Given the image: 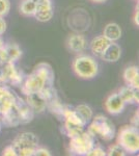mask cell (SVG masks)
I'll return each instance as SVG.
<instances>
[{"label":"cell","mask_w":139,"mask_h":156,"mask_svg":"<svg viewBox=\"0 0 139 156\" xmlns=\"http://www.w3.org/2000/svg\"><path fill=\"white\" fill-rule=\"evenodd\" d=\"M48 85H54V71L49 64L41 62L21 84V92L26 96L30 93L41 92Z\"/></svg>","instance_id":"6da1fadb"},{"label":"cell","mask_w":139,"mask_h":156,"mask_svg":"<svg viewBox=\"0 0 139 156\" xmlns=\"http://www.w3.org/2000/svg\"><path fill=\"white\" fill-rule=\"evenodd\" d=\"M87 131L93 136H100L107 142H109L115 136L114 124L110 119L102 115H99L96 118H93Z\"/></svg>","instance_id":"7a4b0ae2"},{"label":"cell","mask_w":139,"mask_h":156,"mask_svg":"<svg viewBox=\"0 0 139 156\" xmlns=\"http://www.w3.org/2000/svg\"><path fill=\"white\" fill-rule=\"evenodd\" d=\"M12 145L17 156H33L35 149L39 147V138L32 132H23L15 137Z\"/></svg>","instance_id":"3957f363"},{"label":"cell","mask_w":139,"mask_h":156,"mask_svg":"<svg viewBox=\"0 0 139 156\" xmlns=\"http://www.w3.org/2000/svg\"><path fill=\"white\" fill-rule=\"evenodd\" d=\"M117 143L127 153L135 154L139 151V131L133 125H127L120 128L117 135Z\"/></svg>","instance_id":"277c9868"},{"label":"cell","mask_w":139,"mask_h":156,"mask_svg":"<svg viewBox=\"0 0 139 156\" xmlns=\"http://www.w3.org/2000/svg\"><path fill=\"white\" fill-rule=\"evenodd\" d=\"M73 70L76 74L83 79H92L98 74V62L88 55L76 57L73 62Z\"/></svg>","instance_id":"5b68a950"},{"label":"cell","mask_w":139,"mask_h":156,"mask_svg":"<svg viewBox=\"0 0 139 156\" xmlns=\"http://www.w3.org/2000/svg\"><path fill=\"white\" fill-rule=\"evenodd\" d=\"M95 146V136L88 131L80 132L79 134L71 137L69 150L75 155H87V153Z\"/></svg>","instance_id":"8992f818"},{"label":"cell","mask_w":139,"mask_h":156,"mask_svg":"<svg viewBox=\"0 0 139 156\" xmlns=\"http://www.w3.org/2000/svg\"><path fill=\"white\" fill-rule=\"evenodd\" d=\"M0 82H9L14 87H20L23 83V75L18 71L14 62H0Z\"/></svg>","instance_id":"52a82bcc"},{"label":"cell","mask_w":139,"mask_h":156,"mask_svg":"<svg viewBox=\"0 0 139 156\" xmlns=\"http://www.w3.org/2000/svg\"><path fill=\"white\" fill-rule=\"evenodd\" d=\"M22 56V50L17 44H6L0 47V62H15Z\"/></svg>","instance_id":"ba28073f"},{"label":"cell","mask_w":139,"mask_h":156,"mask_svg":"<svg viewBox=\"0 0 139 156\" xmlns=\"http://www.w3.org/2000/svg\"><path fill=\"white\" fill-rule=\"evenodd\" d=\"M16 105L19 112V118H20V125L28 124L31 122L34 118V112L32 108L29 106V104L26 102V100H23L22 98L17 97L16 99Z\"/></svg>","instance_id":"9c48e42d"},{"label":"cell","mask_w":139,"mask_h":156,"mask_svg":"<svg viewBox=\"0 0 139 156\" xmlns=\"http://www.w3.org/2000/svg\"><path fill=\"white\" fill-rule=\"evenodd\" d=\"M126 103L120 98L118 93H113L105 101V109L111 115H118L123 112Z\"/></svg>","instance_id":"30bf717a"},{"label":"cell","mask_w":139,"mask_h":156,"mask_svg":"<svg viewBox=\"0 0 139 156\" xmlns=\"http://www.w3.org/2000/svg\"><path fill=\"white\" fill-rule=\"evenodd\" d=\"M0 121H1V124H3L6 127L19 126L20 118L16 103L14 105H12L7 110H5L3 114L0 115Z\"/></svg>","instance_id":"8fae6325"},{"label":"cell","mask_w":139,"mask_h":156,"mask_svg":"<svg viewBox=\"0 0 139 156\" xmlns=\"http://www.w3.org/2000/svg\"><path fill=\"white\" fill-rule=\"evenodd\" d=\"M26 102L29 104V106L32 108L34 114H41L47 108V102L43 95L40 92L30 93L26 95Z\"/></svg>","instance_id":"7c38bea8"},{"label":"cell","mask_w":139,"mask_h":156,"mask_svg":"<svg viewBox=\"0 0 139 156\" xmlns=\"http://www.w3.org/2000/svg\"><path fill=\"white\" fill-rule=\"evenodd\" d=\"M17 96L7 87H0V115L16 103Z\"/></svg>","instance_id":"4fadbf2b"},{"label":"cell","mask_w":139,"mask_h":156,"mask_svg":"<svg viewBox=\"0 0 139 156\" xmlns=\"http://www.w3.org/2000/svg\"><path fill=\"white\" fill-rule=\"evenodd\" d=\"M120 55H122V49L120 45L116 44L115 42H110V44L101 54L100 57L107 62H115L120 58Z\"/></svg>","instance_id":"5bb4252c"},{"label":"cell","mask_w":139,"mask_h":156,"mask_svg":"<svg viewBox=\"0 0 139 156\" xmlns=\"http://www.w3.org/2000/svg\"><path fill=\"white\" fill-rule=\"evenodd\" d=\"M68 48L75 53H80L84 51L87 46V41L83 34H72L67 42Z\"/></svg>","instance_id":"9a60e30c"},{"label":"cell","mask_w":139,"mask_h":156,"mask_svg":"<svg viewBox=\"0 0 139 156\" xmlns=\"http://www.w3.org/2000/svg\"><path fill=\"white\" fill-rule=\"evenodd\" d=\"M123 79L129 87L139 89V70L138 67L130 66L123 71Z\"/></svg>","instance_id":"2e32d148"},{"label":"cell","mask_w":139,"mask_h":156,"mask_svg":"<svg viewBox=\"0 0 139 156\" xmlns=\"http://www.w3.org/2000/svg\"><path fill=\"white\" fill-rule=\"evenodd\" d=\"M120 98L123 100L126 104H134V103L139 102L138 98V89H133V87L126 85L123 87L118 92Z\"/></svg>","instance_id":"e0dca14e"},{"label":"cell","mask_w":139,"mask_h":156,"mask_svg":"<svg viewBox=\"0 0 139 156\" xmlns=\"http://www.w3.org/2000/svg\"><path fill=\"white\" fill-rule=\"evenodd\" d=\"M110 44V41L107 40L104 36L96 37L90 43V49L92 53L97 56H101V54L104 52V50L107 48V46Z\"/></svg>","instance_id":"ac0fdd59"},{"label":"cell","mask_w":139,"mask_h":156,"mask_svg":"<svg viewBox=\"0 0 139 156\" xmlns=\"http://www.w3.org/2000/svg\"><path fill=\"white\" fill-rule=\"evenodd\" d=\"M103 36L110 42H116L122 37V29L116 23H109L105 26Z\"/></svg>","instance_id":"d6986e66"},{"label":"cell","mask_w":139,"mask_h":156,"mask_svg":"<svg viewBox=\"0 0 139 156\" xmlns=\"http://www.w3.org/2000/svg\"><path fill=\"white\" fill-rule=\"evenodd\" d=\"M83 130H84V126H82V125H78V124H75V123H71V122H68V121H64V130H62V131H64V134L67 135V136H69L70 138L79 134Z\"/></svg>","instance_id":"ffe728a7"},{"label":"cell","mask_w":139,"mask_h":156,"mask_svg":"<svg viewBox=\"0 0 139 156\" xmlns=\"http://www.w3.org/2000/svg\"><path fill=\"white\" fill-rule=\"evenodd\" d=\"M76 112H78V115H80V118L84 121L87 124L88 121H90L92 119V110L88 105L86 104H80L77 107H75Z\"/></svg>","instance_id":"44dd1931"},{"label":"cell","mask_w":139,"mask_h":156,"mask_svg":"<svg viewBox=\"0 0 139 156\" xmlns=\"http://www.w3.org/2000/svg\"><path fill=\"white\" fill-rule=\"evenodd\" d=\"M20 12L24 16H33L35 12V0H23L20 5Z\"/></svg>","instance_id":"7402d4cb"},{"label":"cell","mask_w":139,"mask_h":156,"mask_svg":"<svg viewBox=\"0 0 139 156\" xmlns=\"http://www.w3.org/2000/svg\"><path fill=\"white\" fill-rule=\"evenodd\" d=\"M33 16L40 22H48L53 17V9H46V11H35Z\"/></svg>","instance_id":"603a6c76"},{"label":"cell","mask_w":139,"mask_h":156,"mask_svg":"<svg viewBox=\"0 0 139 156\" xmlns=\"http://www.w3.org/2000/svg\"><path fill=\"white\" fill-rule=\"evenodd\" d=\"M126 154H127V152L118 143L110 146L109 149H108V153H106V155L109 156H125Z\"/></svg>","instance_id":"cb8c5ba5"},{"label":"cell","mask_w":139,"mask_h":156,"mask_svg":"<svg viewBox=\"0 0 139 156\" xmlns=\"http://www.w3.org/2000/svg\"><path fill=\"white\" fill-rule=\"evenodd\" d=\"M51 9V0H35V11H46V9Z\"/></svg>","instance_id":"d4e9b609"},{"label":"cell","mask_w":139,"mask_h":156,"mask_svg":"<svg viewBox=\"0 0 139 156\" xmlns=\"http://www.w3.org/2000/svg\"><path fill=\"white\" fill-rule=\"evenodd\" d=\"M11 9L9 0H0V17H4Z\"/></svg>","instance_id":"484cf974"},{"label":"cell","mask_w":139,"mask_h":156,"mask_svg":"<svg viewBox=\"0 0 139 156\" xmlns=\"http://www.w3.org/2000/svg\"><path fill=\"white\" fill-rule=\"evenodd\" d=\"M106 155V152L103 148L101 147H93L92 148V150L87 153V156H105Z\"/></svg>","instance_id":"4316f807"},{"label":"cell","mask_w":139,"mask_h":156,"mask_svg":"<svg viewBox=\"0 0 139 156\" xmlns=\"http://www.w3.org/2000/svg\"><path fill=\"white\" fill-rule=\"evenodd\" d=\"M2 155L3 156H17V152H16V150H15V148L12 147V145H9L3 149V151H2Z\"/></svg>","instance_id":"83f0119b"},{"label":"cell","mask_w":139,"mask_h":156,"mask_svg":"<svg viewBox=\"0 0 139 156\" xmlns=\"http://www.w3.org/2000/svg\"><path fill=\"white\" fill-rule=\"evenodd\" d=\"M33 156H51V152L49 150L45 149V148H39L35 149Z\"/></svg>","instance_id":"f1b7e54d"},{"label":"cell","mask_w":139,"mask_h":156,"mask_svg":"<svg viewBox=\"0 0 139 156\" xmlns=\"http://www.w3.org/2000/svg\"><path fill=\"white\" fill-rule=\"evenodd\" d=\"M6 30V22L4 21L3 17H0V36L4 34Z\"/></svg>","instance_id":"f546056e"},{"label":"cell","mask_w":139,"mask_h":156,"mask_svg":"<svg viewBox=\"0 0 139 156\" xmlns=\"http://www.w3.org/2000/svg\"><path fill=\"white\" fill-rule=\"evenodd\" d=\"M131 123H132L133 126L138 127V110L135 112V115L133 117V119H132V121H131Z\"/></svg>","instance_id":"4dcf8cb0"},{"label":"cell","mask_w":139,"mask_h":156,"mask_svg":"<svg viewBox=\"0 0 139 156\" xmlns=\"http://www.w3.org/2000/svg\"><path fill=\"white\" fill-rule=\"evenodd\" d=\"M138 17H139V11H138V6L136 7V12H135V16H134V23H135L136 26L139 25V20H138Z\"/></svg>","instance_id":"1f68e13d"},{"label":"cell","mask_w":139,"mask_h":156,"mask_svg":"<svg viewBox=\"0 0 139 156\" xmlns=\"http://www.w3.org/2000/svg\"><path fill=\"white\" fill-rule=\"evenodd\" d=\"M92 2H97V3H102V2H105L106 0H92Z\"/></svg>","instance_id":"d6a6232c"},{"label":"cell","mask_w":139,"mask_h":156,"mask_svg":"<svg viewBox=\"0 0 139 156\" xmlns=\"http://www.w3.org/2000/svg\"><path fill=\"white\" fill-rule=\"evenodd\" d=\"M2 45H3V43H2V41H1V40H0V47H1Z\"/></svg>","instance_id":"836d02e7"},{"label":"cell","mask_w":139,"mask_h":156,"mask_svg":"<svg viewBox=\"0 0 139 156\" xmlns=\"http://www.w3.org/2000/svg\"><path fill=\"white\" fill-rule=\"evenodd\" d=\"M0 130H1V121H0Z\"/></svg>","instance_id":"e575fe53"}]
</instances>
